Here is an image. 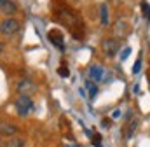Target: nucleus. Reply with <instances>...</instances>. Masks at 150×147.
Segmentation results:
<instances>
[{
	"label": "nucleus",
	"instance_id": "obj_1",
	"mask_svg": "<svg viewBox=\"0 0 150 147\" xmlns=\"http://www.w3.org/2000/svg\"><path fill=\"white\" fill-rule=\"evenodd\" d=\"M52 14H54V19L58 23H61L63 26H67L75 39H84L86 26H84L80 12H77L75 9H72L70 5H67L63 2H56L52 7Z\"/></svg>",
	"mask_w": 150,
	"mask_h": 147
},
{
	"label": "nucleus",
	"instance_id": "obj_2",
	"mask_svg": "<svg viewBox=\"0 0 150 147\" xmlns=\"http://www.w3.org/2000/svg\"><path fill=\"white\" fill-rule=\"evenodd\" d=\"M19 28H21V25H19V21L14 19V18H5V19L0 23V34H2V35H7V37L18 34Z\"/></svg>",
	"mask_w": 150,
	"mask_h": 147
},
{
	"label": "nucleus",
	"instance_id": "obj_3",
	"mask_svg": "<svg viewBox=\"0 0 150 147\" xmlns=\"http://www.w3.org/2000/svg\"><path fill=\"white\" fill-rule=\"evenodd\" d=\"M32 109H33V102L30 96H19L16 100V110L19 116H28Z\"/></svg>",
	"mask_w": 150,
	"mask_h": 147
},
{
	"label": "nucleus",
	"instance_id": "obj_4",
	"mask_svg": "<svg viewBox=\"0 0 150 147\" xmlns=\"http://www.w3.org/2000/svg\"><path fill=\"white\" fill-rule=\"evenodd\" d=\"M119 47H120V44H119L117 39H105V40L101 42V51H103L107 56H115L117 51H119Z\"/></svg>",
	"mask_w": 150,
	"mask_h": 147
},
{
	"label": "nucleus",
	"instance_id": "obj_5",
	"mask_svg": "<svg viewBox=\"0 0 150 147\" xmlns=\"http://www.w3.org/2000/svg\"><path fill=\"white\" fill-rule=\"evenodd\" d=\"M47 39H49V42L54 44V47H58L59 51L65 49V42H63V34H61V30H51V32L47 34Z\"/></svg>",
	"mask_w": 150,
	"mask_h": 147
},
{
	"label": "nucleus",
	"instance_id": "obj_6",
	"mask_svg": "<svg viewBox=\"0 0 150 147\" xmlns=\"http://www.w3.org/2000/svg\"><path fill=\"white\" fill-rule=\"evenodd\" d=\"M129 25H127V21L126 19H117L115 21V25H113V32H115V35H119L120 39H124V37L129 35Z\"/></svg>",
	"mask_w": 150,
	"mask_h": 147
},
{
	"label": "nucleus",
	"instance_id": "obj_7",
	"mask_svg": "<svg viewBox=\"0 0 150 147\" xmlns=\"http://www.w3.org/2000/svg\"><path fill=\"white\" fill-rule=\"evenodd\" d=\"M18 91H19V95H21V96H28V95H32V93L35 91V86H33V82H32V81L23 79V81L18 84Z\"/></svg>",
	"mask_w": 150,
	"mask_h": 147
},
{
	"label": "nucleus",
	"instance_id": "obj_8",
	"mask_svg": "<svg viewBox=\"0 0 150 147\" xmlns=\"http://www.w3.org/2000/svg\"><path fill=\"white\" fill-rule=\"evenodd\" d=\"M0 11H2L4 14L11 16V14H14V12L18 11V5H16L12 0H0Z\"/></svg>",
	"mask_w": 150,
	"mask_h": 147
},
{
	"label": "nucleus",
	"instance_id": "obj_9",
	"mask_svg": "<svg viewBox=\"0 0 150 147\" xmlns=\"http://www.w3.org/2000/svg\"><path fill=\"white\" fill-rule=\"evenodd\" d=\"M16 131H18V128H16L12 123H7V121H0V135H5V137H12Z\"/></svg>",
	"mask_w": 150,
	"mask_h": 147
},
{
	"label": "nucleus",
	"instance_id": "obj_10",
	"mask_svg": "<svg viewBox=\"0 0 150 147\" xmlns=\"http://www.w3.org/2000/svg\"><path fill=\"white\" fill-rule=\"evenodd\" d=\"M103 67L101 65H93L91 69H89V77L94 81V82H98V81H101L103 79Z\"/></svg>",
	"mask_w": 150,
	"mask_h": 147
},
{
	"label": "nucleus",
	"instance_id": "obj_11",
	"mask_svg": "<svg viewBox=\"0 0 150 147\" xmlns=\"http://www.w3.org/2000/svg\"><path fill=\"white\" fill-rule=\"evenodd\" d=\"M100 19H101V25H103V26H107V25L110 23V18H108V5H107L105 2L100 5Z\"/></svg>",
	"mask_w": 150,
	"mask_h": 147
},
{
	"label": "nucleus",
	"instance_id": "obj_12",
	"mask_svg": "<svg viewBox=\"0 0 150 147\" xmlns=\"http://www.w3.org/2000/svg\"><path fill=\"white\" fill-rule=\"evenodd\" d=\"M5 147H25V140L21 137H11Z\"/></svg>",
	"mask_w": 150,
	"mask_h": 147
},
{
	"label": "nucleus",
	"instance_id": "obj_13",
	"mask_svg": "<svg viewBox=\"0 0 150 147\" xmlns=\"http://www.w3.org/2000/svg\"><path fill=\"white\" fill-rule=\"evenodd\" d=\"M136 126H138V123H136L134 119H131V121H129V124L126 126V128H127V130H126V133H124V135H126V138H131V137H133V133L136 131Z\"/></svg>",
	"mask_w": 150,
	"mask_h": 147
},
{
	"label": "nucleus",
	"instance_id": "obj_14",
	"mask_svg": "<svg viewBox=\"0 0 150 147\" xmlns=\"http://www.w3.org/2000/svg\"><path fill=\"white\" fill-rule=\"evenodd\" d=\"M142 12H143L145 19H149L150 21V4L149 2H142Z\"/></svg>",
	"mask_w": 150,
	"mask_h": 147
},
{
	"label": "nucleus",
	"instance_id": "obj_15",
	"mask_svg": "<svg viewBox=\"0 0 150 147\" xmlns=\"http://www.w3.org/2000/svg\"><path fill=\"white\" fill-rule=\"evenodd\" d=\"M58 75H59V77H68V75H70V72H68V67H67V65H65V67L61 65V67L58 69Z\"/></svg>",
	"mask_w": 150,
	"mask_h": 147
},
{
	"label": "nucleus",
	"instance_id": "obj_16",
	"mask_svg": "<svg viewBox=\"0 0 150 147\" xmlns=\"http://www.w3.org/2000/svg\"><path fill=\"white\" fill-rule=\"evenodd\" d=\"M87 88H89V95H91V96H94V95H96V86L89 82V84H87Z\"/></svg>",
	"mask_w": 150,
	"mask_h": 147
},
{
	"label": "nucleus",
	"instance_id": "obj_17",
	"mask_svg": "<svg viewBox=\"0 0 150 147\" xmlns=\"http://www.w3.org/2000/svg\"><path fill=\"white\" fill-rule=\"evenodd\" d=\"M140 69H142V60H138V61L134 63V67H133V72L138 74V72H140Z\"/></svg>",
	"mask_w": 150,
	"mask_h": 147
},
{
	"label": "nucleus",
	"instance_id": "obj_18",
	"mask_svg": "<svg viewBox=\"0 0 150 147\" xmlns=\"http://www.w3.org/2000/svg\"><path fill=\"white\" fill-rule=\"evenodd\" d=\"M129 53H131V49H129V47H126V49L122 51V54H120V60H126V58L129 56Z\"/></svg>",
	"mask_w": 150,
	"mask_h": 147
},
{
	"label": "nucleus",
	"instance_id": "obj_19",
	"mask_svg": "<svg viewBox=\"0 0 150 147\" xmlns=\"http://www.w3.org/2000/svg\"><path fill=\"white\" fill-rule=\"evenodd\" d=\"M119 116H120V110H115V112H113V114H112V117H113V119H117Z\"/></svg>",
	"mask_w": 150,
	"mask_h": 147
},
{
	"label": "nucleus",
	"instance_id": "obj_20",
	"mask_svg": "<svg viewBox=\"0 0 150 147\" xmlns=\"http://www.w3.org/2000/svg\"><path fill=\"white\" fill-rule=\"evenodd\" d=\"M103 126H110V121L108 119H103Z\"/></svg>",
	"mask_w": 150,
	"mask_h": 147
},
{
	"label": "nucleus",
	"instance_id": "obj_21",
	"mask_svg": "<svg viewBox=\"0 0 150 147\" xmlns=\"http://www.w3.org/2000/svg\"><path fill=\"white\" fill-rule=\"evenodd\" d=\"M2 49H4V46H2V42H0V53H2Z\"/></svg>",
	"mask_w": 150,
	"mask_h": 147
},
{
	"label": "nucleus",
	"instance_id": "obj_22",
	"mask_svg": "<svg viewBox=\"0 0 150 147\" xmlns=\"http://www.w3.org/2000/svg\"><path fill=\"white\" fill-rule=\"evenodd\" d=\"M0 144H2V142H0Z\"/></svg>",
	"mask_w": 150,
	"mask_h": 147
}]
</instances>
